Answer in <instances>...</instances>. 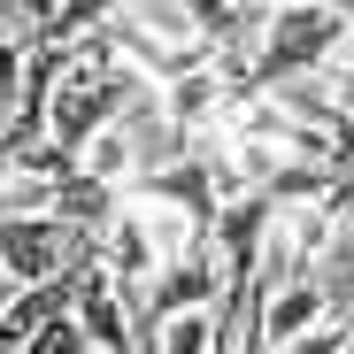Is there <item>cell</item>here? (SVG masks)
Returning a JSON list of instances; mask_svg holds the SVG:
<instances>
[{"label": "cell", "mask_w": 354, "mask_h": 354, "mask_svg": "<svg viewBox=\"0 0 354 354\" xmlns=\"http://www.w3.org/2000/svg\"><path fill=\"white\" fill-rule=\"evenodd\" d=\"M354 39L339 0H301V8H277L270 16V39L254 54V93L285 85V77H308V70H331V54Z\"/></svg>", "instance_id": "cell-2"}, {"label": "cell", "mask_w": 354, "mask_h": 354, "mask_svg": "<svg viewBox=\"0 0 354 354\" xmlns=\"http://www.w3.org/2000/svg\"><path fill=\"white\" fill-rule=\"evenodd\" d=\"M85 354H108V346H85Z\"/></svg>", "instance_id": "cell-8"}, {"label": "cell", "mask_w": 354, "mask_h": 354, "mask_svg": "<svg viewBox=\"0 0 354 354\" xmlns=\"http://www.w3.org/2000/svg\"><path fill=\"white\" fill-rule=\"evenodd\" d=\"M85 346H93V331L77 324V308H62V316H54V324L24 346V354H85Z\"/></svg>", "instance_id": "cell-5"}, {"label": "cell", "mask_w": 354, "mask_h": 354, "mask_svg": "<svg viewBox=\"0 0 354 354\" xmlns=\"http://www.w3.org/2000/svg\"><path fill=\"white\" fill-rule=\"evenodd\" d=\"M339 8H346V24H354V0H339Z\"/></svg>", "instance_id": "cell-7"}, {"label": "cell", "mask_w": 354, "mask_h": 354, "mask_svg": "<svg viewBox=\"0 0 354 354\" xmlns=\"http://www.w3.org/2000/svg\"><path fill=\"white\" fill-rule=\"evenodd\" d=\"M324 316H339L331 308V285L324 277H292V285H277L270 301H262V339L270 346H292L301 331H316Z\"/></svg>", "instance_id": "cell-4"}, {"label": "cell", "mask_w": 354, "mask_h": 354, "mask_svg": "<svg viewBox=\"0 0 354 354\" xmlns=\"http://www.w3.org/2000/svg\"><path fill=\"white\" fill-rule=\"evenodd\" d=\"M185 247H201V223H193L185 208H169V201H154V193H124L115 223L100 231V270L124 285L131 301H147V285L185 254Z\"/></svg>", "instance_id": "cell-1"}, {"label": "cell", "mask_w": 354, "mask_h": 354, "mask_svg": "<svg viewBox=\"0 0 354 354\" xmlns=\"http://www.w3.org/2000/svg\"><path fill=\"white\" fill-rule=\"evenodd\" d=\"M324 77H331V93H339V108L354 115V39H346V46L331 54V70H324Z\"/></svg>", "instance_id": "cell-6"}, {"label": "cell", "mask_w": 354, "mask_h": 354, "mask_svg": "<svg viewBox=\"0 0 354 354\" xmlns=\"http://www.w3.org/2000/svg\"><path fill=\"white\" fill-rule=\"evenodd\" d=\"M77 277H85V262L70 270V277H46V285H16L8 292V308H0V339H8V346H31L54 316H62V308H77Z\"/></svg>", "instance_id": "cell-3"}]
</instances>
